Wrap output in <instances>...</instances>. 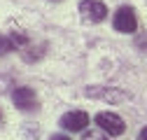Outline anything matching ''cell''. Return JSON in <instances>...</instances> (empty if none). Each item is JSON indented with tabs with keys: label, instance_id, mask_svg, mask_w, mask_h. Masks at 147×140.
Masks as SVG:
<instances>
[{
	"label": "cell",
	"instance_id": "1",
	"mask_svg": "<svg viewBox=\"0 0 147 140\" xmlns=\"http://www.w3.org/2000/svg\"><path fill=\"white\" fill-rule=\"evenodd\" d=\"M112 26H115L117 33H136V28H138L136 9L128 7V5L119 7V9L115 12V16H112Z\"/></svg>",
	"mask_w": 147,
	"mask_h": 140
},
{
	"label": "cell",
	"instance_id": "10",
	"mask_svg": "<svg viewBox=\"0 0 147 140\" xmlns=\"http://www.w3.org/2000/svg\"><path fill=\"white\" fill-rule=\"evenodd\" d=\"M138 140H147V126H145V129L138 133Z\"/></svg>",
	"mask_w": 147,
	"mask_h": 140
},
{
	"label": "cell",
	"instance_id": "4",
	"mask_svg": "<svg viewBox=\"0 0 147 140\" xmlns=\"http://www.w3.org/2000/svg\"><path fill=\"white\" fill-rule=\"evenodd\" d=\"M80 14H82L84 21L98 24V21H103L107 16V7H105V3H100V0H82L80 3Z\"/></svg>",
	"mask_w": 147,
	"mask_h": 140
},
{
	"label": "cell",
	"instance_id": "5",
	"mask_svg": "<svg viewBox=\"0 0 147 140\" xmlns=\"http://www.w3.org/2000/svg\"><path fill=\"white\" fill-rule=\"evenodd\" d=\"M59 126L65 129V131H72V133H77V131H84L89 126V114L84 110H70L61 117L59 121Z\"/></svg>",
	"mask_w": 147,
	"mask_h": 140
},
{
	"label": "cell",
	"instance_id": "2",
	"mask_svg": "<svg viewBox=\"0 0 147 140\" xmlns=\"http://www.w3.org/2000/svg\"><path fill=\"white\" fill-rule=\"evenodd\" d=\"M94 121H96V126H98L103 133H107V135H121V133L126 131L124 119H121L119 114H115V112H98V114L94 117Z\"/></svg>",
	"mask_w": 147,
	"mask_h": 140
},
{
	"label": "cell",
	"instance_id": "9",
	"mask_svg": "<svg viewBox=\"0 0 147 140\" xmlns=\"http://www.w3.org/2000/svg\"><path fill=\"white\" fill-rule=\"evenodd\" d=\"M49 140H72V138H68V135H63V133H56V135H51Z\"/></svg>",
	"mask_w": 147,
	"mask_h": 140
},
{
	"label": "cell",
	"instance_id": "6",
	"mask_svg": "<svg viewBox=\"0 0 147 140\" xmlns=\"http://www.w3.org/2000/svg\"><path fill=\"white\" fill-rule=\"evenodd\" d=\"M12 100L19 110H35L38 108V96H35L33 89H28V86H19V89L12 91Z\"/></svg>",
	"mask_w": 147,
	"mask_h": 140
},
{
	"label": "cell",
	"instance_id": "11",
	"mask_svg": "<svg viewBox=\"0 0 147 140\" xmlns=\"http://www.w3.org/2000/svg\"><path fill=\"white\" fill-rule=\"evenodd\" d=\"M0 119H3V112H0Z\"/></svg>",
	"mask_w": 147,
	"mask_h": 140
},
{
	"label": "cell",
	"instance_id": "3",
	"mask_svg": "<svg viewBox=\"0 0 147 140\" xmlns=\"http://www.w3.org/2000/svg\"><path fill=\"white\" fill-rule=\"evenodd\" d=\"M84 96L98 98V100H105V103H126L131 98V94H126L121 89H112V86H86Z\"/></svg>",
	"mask_w": 147,
	"mask_h": 140
},
{
	"label": "cell",
	"instance_id": "8",
	"mask_svg": "<svg viewBox=\"0 0 147 140\" xmlns=\"http://www.w3.org/2000/svg\"><path fill=\"white\" fill-rule=\"evenodd\" d=\"M82 140H107L100 131H82Z\"/></svg>",
	"mask_w": 147,
	"mask_h": 140
},
{
	"label": "cell",
	"instance_id": "7",
	"mask_svg": "<svg viewBox=\"0 0 147 140\" xmlns=\"http://www.w3.org/2000/svg\"><path fill=\"white\" fill-rule=\"evenodd\" d=\"M14 49H16V44L12 42L9 35H0V56L9 54V51H14Z\"/></svg>",
	"mask_w": 147,
	"mask_h": 140
}]
</instances>
